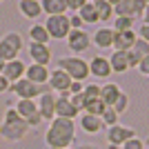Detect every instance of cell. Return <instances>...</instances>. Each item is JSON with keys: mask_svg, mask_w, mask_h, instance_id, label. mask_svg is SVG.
Instances as JSON below:
<instances>
[{"mask_svg": "<svg viewBox=\"0 0 149 149\" xmlns=\"http://www.w3.org/2000/svg\"><path fill=\"white\" fill-rule=\"evenodd\" d=\"M76 140V120L54 118L45 131V145L49 149H67Z\"/></svg>", "mask_w": 149, "mask_h": 149, "instance_id": "obj_1", "label": "cell"}, {"mask_svg": "<svg viewBox=\"0 0 149 149\" xmlns=\"http://www.w3.org/2000/svg\"><path fill=\"white\" fill-rule=\"evenodd\" d=\"M29 125L25 118H20L16 107H7L5 116H2V123H0V136L9 140V143H20L22 138L29 134Z\"/></svg>", "mask_w": 149, "mask_h": 149, "instance_id": "obj_2", "label": "cell"}, {"mask_svg": "<svg viewBox=\"0 0 149 149\" xmlns=\"http://www.w3.org/2000/svg\"><path fill=\"white\" fill-rule=\"evenodd\" d=\"M58 69H62V71H67L69 78L71 80H78V82H85L89 76V62L85 60V58L80 56H62L58 58Z\"/></svg>", "mask_w": 149, "mask_h": 149, "instance_id": "obj_3", "label": "cell"}, {"mask_svg": "<svg viewBox=\"0 0 149 149\" xmlns=\"http://www.w3.org/2000/svg\"><path fill=\"white\" fill-rule=\"evenodd\" d=\"M45 91H49L47 85H33L27 78H20L18 82L9 85V93H16L18 100H38Z\"/></svg>", "mask_w": 149, "mask_h": 149, "instance_id": "obj_4", "label": "cell"}, {"mask_svg": "<svg viewBox=\"0 0 149 149\" xmlns=\"http://www.w3.org/2000/svg\"><path fill=\"white\" fill-rule=\"evenodd\" d=\"M25 49V42H22V36L16 33V31H9L0 38V56L5 58L7 62L9 60H16L18 54Z\"/></svg>", "mask_w": 149, "mask_h": 149, "instance_id": "obj_5", "label": "cell"}, {"mask_svg": "<svg viewBox=\"0 0 149 149\" xmlns=\"http://www.w3.org/2000/svg\"><path fill=\"white\" fill-rule=\"evenodd\" d=\"M45 27H47V33H49L51 40H67L71 25H69V16H47L45 20Z\"/></svg>", "mask_w": 149, "mask_h": 149, "instance_id": "obj_6", "label": "cell"}, {"mask_svg": "<svg viewBox=\"0 0 149 149\" xmlns=\"http://www.w3.org/2000/svg\"><path fill=\"white\" fill-rule=\"evenodd\" d=\"M67 47L74 56H80L82 51H87L91 47V36L85 29H71L67 36Z\"/></svg>", "mask_w": 149, "mask_h": 149, "instance_id": "obj_7", "label": "cell"}, {"mask_svg": "<svg viewBox=\"0 0 149 149\" xmlns=\"http://www.w3.org/2000/svg\"><path fill=\"white\" fill-rule=\"evenodd\" d=\"M147 2L145 0H120L118 5L113 7V16H127V18L140 20Z\"/></svg>", "mask_w": 149, "mask_h": 149, "instance_id": "obj_8", "label": "cell"}, {"mask_svg": "<svg viewBox=\"0 0 149 149\" xmlns=\"http://www.w3.org/2000/svg\"><path fill=\"white\" fill-rule=\"evenodd\" d=\"M136 138V129L134 127H127V125H113V127H107V145H116V147H123V143Z\"/></svg>", "mask_w": 149, "mask_h": 149, "instance_id": "obj_9", "label": "cell"}, {"mask_svg": "<svg viewBox=\"0 0 149 149\" xmlns=\"http://www.w3.org/2000/svg\"><path fill=\"white\" fill-rule=\"evenodd\" d=\"M71 78H69L67 71H62V69H51L49 74V82H47V87L51 89V91L56 93H69V87H71Z\"/></svg>", "mask_w": 149, "mask_h": 149, "instance_id": "obj_10", "label": "cell"}, {"mask_svg": "<svg viewBox=\"0 0 149 149\" xmlns=\"http://www.w3.org/2000/svg\"><path fill=\"white\" fill-rule=\"evenodd\" d=\"M80 116V111L74 107L69 93H58L56 96V118H69V120H76Z\"/></svg>", "mask_w": 149, "mask_h": 149, "instance_id": "obj_11", "label": "cell"}, {"mask_svg": "<svg viewBox=\"0 0 149 149\" xmlns=\"http://www.w3.org/2000/svg\"><path fill=\"white\" fill-rule=\"evenodd\" d=\"M36 102H38V111H40L42 120L51 123V120L56 118V93L51 91V89H49V91H45Z\"/></svg>", "mask_w": 149, "mask_h": 149, "instance_id": "obj_12", "label": "cell"}, {"mask_svg": "<svg viewBox=\"0 0 149 149\" xmlns=\"http://www.w3.org/2000/svg\"><path fill=\"white\" fill-rule=\"evenodd\" d=\"M113 36H116V31L111 27H98V29L91 33V45L93 47H98V49L107 51V49H113Z\"/></svg>", "mask_w": 149, "mask_h": 149, "instance_id": "obj_13", "label": "cell"}, {"mask_svg": "<svg viewBox=\"0 0 149 149\" xmlns=\"http://www.w3.org/2000/svg\"><path fill=\"white\" fill-rule=\"evenodd\" d=\"M111 74H113L111 65H109V60H107L105 56H93L91 60H89V76L98 78V80H107Z\"/></svg>", "mask_w": 149, "mask_h": 149, "instance_id": "obj_14", "label": "cell"}, {"mask_svg": "<svg viewBox=\"0 0 149 149\" xmlns=\"http://www.w3.org/2000/svg\"><path fill=\"white\" fill-rule=\"evenodd\" d=\"M76 125H80V129L85 131V134H89V136H96V134H100V131L105 129L100 116H91V113H85V111L78 116V123Z\"/></svg>", "mask_w": 149, "mask_h": 149, "instance_id": "obj_15", "label": "cell"}, {"mask_svg": "<svg viewBox=\"0 0 149 149\" xmlns=\"http://www.w3.org/2000/svg\"><path fill=\"white\" fill-rule=\"evenodd\" d=\"M49 74H51V69H49V67L31 62V65H27L25 78H27V80H31L33 85H47V82H49Z\"/></svg>", "mask_w": 149, "mask_h": 149, "instance_id": "obj_16", "label": "cell"}, {"mask_svg": "<svg viewBox=\"0 0 149 149\" xmlns=\"http://www.w3.org/2000/svg\"><path fill=\"white\" fill-rule=\"evenodd\" d=\"M136 40H138V31L136 29L116 31V36H113V51H129Z\"/></svg>", "mask_w": 149, "mask_h": 149, "instance_id": "obj_17", "label": "cell"}, {"mask_svg": "<svg viewBox=\"0 0 149 149\" xmlns=\"http://www.w3.org/2000/svg\"><path fill=\"white\" fill-rule=\"evenodd\" d=\"M25 71H27V65L20 60V58H16V60H9V62L5 65L2 76L9 80V85H13V82H18L20 78H25Z\"/></svg>", "mask_w": 149, "mask_h": 149, "instance_id": "obj_18", "label": "cell"}, {"mask_svg": "<svg viewBox=\"0 0 149 149\" xmlns=\"http://www.w3.org/2000/svg\"><path fill=\"white\" fill-rule=\"evenodd\" d=\"M29 58H31V62H36V65H45V67H49V62H51V49H49V45L31 42L29 45Z\"/></svg>", "mask_w": 149, "mask_h": 149, "instance_id": "obj_19", "label": "cell"}, {"mask_svg": "<svg viewBox=\"0 0 149 149\" xmlns=\"http://www.w3.org/2000/svg\"><path fill=\"white\" fill-rule=\"evenodd\" d=\"M18 11L22 18L36 20L42 16V7H40V0H18Z\"/></svg>", "mask_w": 149, "mask_h": 149, "instance_id": "obj_20", "label": "cell"}, {"mask_svg": "<svg viewBox=\"0 0 149 149\" xmlns=\"http://www.w3.org/2000/svg\"><path fill=\"white\" fill-rule=\"evenodd\" d=\"M120 93H123V89H120V85H116V82H105V85H100V100H102L107 107L116 105V100H118Z\"/></svg>", "mask_w": 149, "mask_h": 149, "instance_id": "obj_21", "label": "cell"}, {"mask_svg": "<svg viewBox=\"0 0 149 149\" xmlns=\"http://www.w3.org/2000/svg\"><path fill=\"white\" fill-rule=\"evenodd\" d=\"M111 65L113 74H125L129 71V60H127V51H111V56L107 58Z\"/></svg>", "mask_w": 149, "mask_h": 149, "instance_id": "obj_22", "label": "cell"}, {"mask_svg": "<svg viewBox=\"0 0 149 149\" xmlns=\"http://www.w3.org/2000/svg\"><path fill=\"white\" fill-rule=\"evenodd\" d=\"M45 16H62L67 13V2L65 0H40Z\"/></svg>", "mask_w": 149, "mask_h": 149, "instance_id": "obj_23", "label": "cell"}, {"mask_svg": "<svg viewBox=\"0 0 149 149\" xmlns=\"http://www.w3.org/2000/svg\"><path fill=\"white\" fill-rule=\"evenodd\" d=\"M76 13L80 16V20H82V22H85L87 27H89V25H98V22H100L98 11H96V7H93V2H91V0H89L87 5H82V7H80V9H78Z\"/></svg>", "mask_w": 149, "mask_h": 149, "instance_id": "obj_24", "label": "cell"}, {"mask_svg": "<svg viewBox=\"0 0 149 149\" xmlns=\"http://www.w3.org/2000/svg\"><path fill=\"white\" fill-rule=\"evenodd\" d=\"M29 38H31V42H38V45H49V33H47V27L40 25V22H33V25L29 27Z\"/></svg>", "mask_w": 149, "mask_h": 149, "instance_id": "obj_25", "label": "cell"}, {"mask_svg": "<svg viewBox=\"0 0 149 149\" xmlns=\"http://www.w3.org/2000/svg\"><path fill=\"white\" fill-rule=\"evenodd\" d=\"M93 7H96V11H98V18L100 22H109V20H113L116 16H113V5H109L107 0H91Z\"/></svg>", "mask_w": 149, "mask_h": 149, "instance_id": "obj_26", "label": "cell"}, {"mask_svg": "<svg viewBox=\"0 0 149 149\" xmlns=\"http://www.w3.org/2000/svg\"><path fill=\"white\" fill-rule=\"evenodd\" d=\"M16 111H18L20 118L29 120L31 116L38 113V102L36 100H18V102H16Z\"/></svg>", "mask_w": 149, "mask_h": 149, "instance_id": "obj_27", "label": "cell"}, {"mask_svg": "<svg viewBox=\"0 0 149 149\" xmlns=\"http://www.w3.org/2000/svg\"><path fill=\"white\" fill-rule=\"evenodd\" d=\"M105 109H107V105H105L100 98L87 100V105H85V113H91V116H102V111H105Z\"/></svg>", "mask_w": 149, "mask_h": 149, "instance_id": "obj_28", "label": "cell"}, {"mask_svg": "<svg viewBox=\"0 0 149 149\" xmlns=\"http://www.w3.org/2000/svg\"><path fill=\"white\" fill-rule=\"evenodd\" d=\"M134 25H136V20L134 18H127V16H116L113 18V31H129L134 29Z\"/></svg>", "mask_w": 149, "mask_h": 149, "instance_id": "obj_29", "label": "cell"}, {"mask_svg": "<svg viewBox=\"0 0 149 149\" xmlns=\"http://www.w3.org/2000/svg\"><path fill=\"white\" fill-rule=\"evenodd\" d=\"M100 120H102L105 127H113V125H118L120 116H118V111H116L113 107H107L105 111H102V116H100Z\"/></svg>", "mask_w": 149, "mask_h": 149, "instance_id": "obj_30", "label": "cell"}, {"mask_svg": "<svg viewBox=\"0 0 149 149\" xmlns=\"http://www.w3.org/2000/svg\"><path fill=\"white\" fill-rule=\"evenodd\" d=\"M82 96H85V100L100 98V85H96V82H91V85H85V89H82Z\"/></svg>", "mask_w": 149, "mask_h": 149, "instance_id": "obj_31", "label": "cell"}, {"mask_svg": "<svg viewBox=\"0 0 149 149\" xmlns=\"http://www.w3.org/2000/svg\"><path fill=\"white\" fill-rule=\"evenodd\" d=\"M113 109H116V111H118V116H123L125 111H127V109H129V96H127V93H120L118 96V100H116V105H113Z\"/></svg>", "mask_w": 149, "mask_h": 149, "instance_id": "obj_32", "label": "cell"}, {"mask_svg": "<svg viewBox=\"0 0 149 149\" xmlns=\"http://www.w3.org/2000/svg\"><path fill=\"white\" fill-rule=\"evenodd\" d=\"M131 49H134L138 56L143 58V56H147V54H149V42H147V40H143V38H138L136 42H134V47H131Z\"/></svg>", "mask_w": 149, "mask_h": 149, "instance_id": "obj_33", "label": "cell"}, {"mask_svg": "<svg viewBox=\"0 0 149 149\" xmlns=\"http://www.w3.org/2000/svg\"><path fill=\"white\" fill-rule=\"evenodd\" d=\"M69 98H71V102H74V107L78 109V111H85V105H87V100H85V96L82 93H69Z\"/></svg>", "mask_w": 149, "mask_h": 149, "instance_id": "obj_34", "label": "cell"}, {"mask_svg": "<svg viewBox=\"0 0 149 149\" xmlns=\"http://www.w3.org/2000/svg\"><path fill=\"white\" fill-rule=\"evenodd\" d=\"M120 149H145V140H140V138H131V140H127V143H123V147Z\"/></svg>", "mask_w": 149, "mask_h": 149, "instance_id": "obj_35", "label": "cell"}, {"mask_svg": "<svg viewBox=\"0 0 149 149\" xmlns=\"http://www.w3.org/2000/svg\"><path fill=\"white\" fill-rule=\"evenodd\" d=\"M136 69H138V71H140L143 76H147V78H149V54L140 58V65H138Z\"/></svg>", "mask_w": 149, "mask_h": 149, "instance_id": "obj_36", "label": "cell"}, {"mask_svg": "<svg viewBox=\"0 0 149 149\" xmlns=\"http://www.w3.org/2000/svg\"><path fill=\"white\" fill-rule=\"evenodd\" d=\"M67 2V11H78L82 5H87L89 0H65Z\"/></svg>", "mask_w": 149, "mask_h": 149, "instance_id": "obj_37", "label": "cell"}, {"mask_svg": "<svg viewBox=\"0 0 149 149\" xmlns=\"http://www.w3.org/2000/svg\"><path fill=\"white\" fill-rule=\"evenodd\" d=\"M127 60H129V69H134V67H138V65H140V56H138L134 49L127 51Z\"/></svg>", "mask_w": 149, "mask_h": 149, "instance_id": "obj_38", "label": "cell"}, {"mask_svg": "<svg viewBox=\"0 0 149 149\" xmlns=\"http://www.w3.org/2000/svg\"><path fill=\"white\" fill-rule=\"evenodd\" d=\"M69 25H71V29H85V22L80 20V16H78V13L69 16Z\"/></svg>", "mask_w": 149, "mask_h": 149, "instance_id": "obj_39", "label": "cell"}, {"mask_svg": "<svg viewBox=\"0 0 149 149\" xmlns=\"http://www.w3.org/2000/svg\"><path fill=\"white\" fill-rule=\"evenodd\" d=\"M82 89H85V82L74 80V82H71V87H69V93H82Z\"/></svg>", "mask_w": 149, "mask_h": 149, "instance_id": "obj_40", "label": "cell"}, {"mask_svg": "<svg viewBox=\"0 0 149 149\" xmlns=\"http://www.w3.org/2000/svg\"><path fill=\"white\" fill-rule=\"evenodd\" d=\"M138 38H143V40H147V42H149V25L140 22V31H138Z\"/></svg>", "mask_w": 149, "mask_h": 149, "instance_id": "obj_41", "label": "cell"}, {"mask_svg": "<svg viewBox=\"0 0 149 149\" xmlns=\"http://www.w3.org/2000/svg\"><path fill=\"white\" fill-rule=\"evenodd\" d=\"M7 91H9V80L0 74V93H7Z\"/></svg>", "mask_w": 149, "mask_h": 149, "instance_id": "obj_42", "label": "cell"}, {"mask_svg": "<svg viewBox=\"0 0 149 149\" xmlns=\"http://www.w3.org/2000/svg\"><path fill=\"white\" fill-rule=\"evenodd\" d=\"M140 22L149 25V2H147V7H145V11H143V18H140Z\"/></svg>", "mask_w": 149, "mask_h": 149, "instance_id": "obj_43", "label": "cell"}, {"mask_svg": "<svg viewBox=\"0 0 149 149\" xmlns=\"http://www.w3.org/2000/svg\"><path fill=\"white\" fill-rule=\"evenodd\" d=\"M78 149H100L98 145H91V143H85V145H80Z\"/></svg>", "mask_w": 149, "mask_h": 149, "instance_id": "obj_44", "label": "cell"}, {"mask_svg": "<svg viewBox=\"0 0 149 149\" xmlns=\"http://www.w3.org/2000/svg\"><path fill=\"white\" fill-rule=\"evenodd\" d=\"M5 65H7V60L2 56H0V74H2V71H5Z\"/></svg>", "mask_w": 149, "mask_h": 149, "instance_id": "obj_45", "label": "cell"}, {"mask_svg": "<svg viewBox=\"0 0 149 149\" xmlns=\"http://www.w3.org/2000/svg\"><path fill=\"white\" fill-rule=\"evenodd\" d=\"M143 140H145V149H149V136H147V138H143Z\"/></svg>", "mask_w": 149, "mask_h": 149, "instance_id": "obj_46", "label": "cell"}, {"mask_svg": "<svg viewBox=\"0 0 149 149\" xmlns=\"http://www.w3.org/2000/svg\"><path fill=\"white\" fill-rule=\"evenodd\" d=\"M107 2H109V5H113V7H116V5H118V2H120V0H107Z\"/></svg>", "mask_w": 149, "mask_h": 149, "instance_id": "obj_47", "label": "cell"}, {"mask_svg": "<svg viewBox=\"0 0 149 149\" xmlns=\"http://www.w3.org/2000/svg\"><path fill=\"white\" fill-rule=\"evenodd\" d=\"M107 149H120V147H116V145H107Z\"/></svg>", "mask_w": 149, "mask_h": 149, "instance_id": "obj_48", "label": "cell"}, {"mask_svg": "<svg viewBox=\"0 0 149 149\" xmlns=\"http://www.w3.org/2000/svg\"><path fill=\"white\" fill-rule=\"evenodd\" d=\"M145 2H149V0H145Z\"/></svg>", "mask_w": 149, "mask_h": 149, "instance_id": "obj_49", "label": "cell"}, {"mask_svg": "<svg viewBox=\"0 0 149 149\" xmlns=\"http://www.w3.org/2000/svg\"><path fill=\"white\" fill-rule=\"evenodd\" d=\"M67 149H71V147H67Z\"/></svg>", "mask_w": 149, "mask_h": 149, "instance_id": "obj_50", "label": "cell"}, {"mask_svg": "<svg viewBox=\"0 0 149 149\" xmlns=\"http://www.w3.org/2000/svg\"><path fill=\"white\" fill-rule=\"evenodd\" d=\"M0 2H2V0H0Z\"/></svg>", "mask_w": 149, "mask_h": 149, "instance_id": "obj_51", "label": "cell"}]
</instances>
